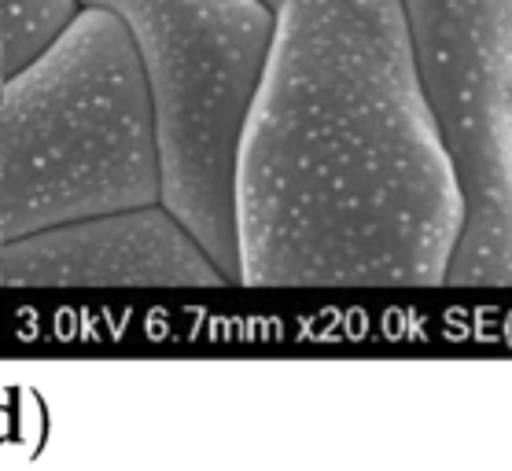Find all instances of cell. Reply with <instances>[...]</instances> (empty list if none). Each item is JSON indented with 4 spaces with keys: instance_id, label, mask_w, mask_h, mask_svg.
Listing matches in <instances>:
<instances>
[{
    "instance_id": "cell-8",
    "label": "cell",
    "mask_w": 512,
    "mask_h": 471,
    "mask_svg": "<svg viewBox=\"0 0 512 471\" xmlns=\"http://www.w3.org/2000/svg\"><path fill=\"white\" fill-rule=\"evenodd\" d=\"M4 96H8V89H4V78H0V107H4Z\"/></svg>"
},
{
    "instance_id": "cell-7",
    "label": "cell",
    "mask_w": 512,
    "mask_h": 471,
    "mask_svg": "<svg viewBox=\"0 0 512 471\" xmlns=\"http://www.w3.org/2000/svg\"><path fill=\"white\" fill-rule=\"evenodd\" d=\"M0 78H8V45H4V37H0Z\"/></svg>"
},
{
    "instance_id": "cell-5",
    "label": "cell",
    "mask_w": 512,
    "mask_h": 471,
    "mask_svg": "<svg viewBox=\"0 0 512 471\" xmlns=\"http://www.w3.org/2000/svg\"><path fill=\"white\" fill-rule=\"evenodd\" d=\"M0 288H233L203 243L163 207L111 210L23 232L0 243Z\"/></svg>"
},
{
    "instance_id": "cell-2",
    "label": "cell",
    "mask_w": 512,
    "mask_h": 471,
    "mask_svg": "<svg viewBox=\"0 0 512 471\" xmlns=\"http://www.w3.org/2000/svg\"><path fill=\"white\" fill-rule=\"evenodd\" d=\"M0 232L159 203L148 78L126 23L78 8L34 59L4 78Z\"/></svg>"
},
{
    "instance_id": "cell-3",
    "label": "cell",
    "mask_w": 512,
    "mask_h": 471,
    "mask_svg": "<svg viewBox=\"0 0 512 471\" xmlns=\"http://www.w3.org/2000/svg\"><path fill=\"white\" fill-rule=\"evenodd\" d=\"M126 23L159 144V203L240 288L236 166L273 45L262 0H78Z\"/></svg>"
},
{
    "instance_id": "cell-1",
    "label": "cell",
    "mask_w": 512,
    "mask_h": 471,
    "mask_svg": "<svg viewBox=\"0 0 512 471\" xmlns=\"http://www.w3.org/2000/svg\"><path fill=\"white\" fill-rule=\"evenodd\" d=\"M273 45L236 166L240 288H443L461 188L402 0H262Z\"/></svg>"
},
{
    "instance_id": "cell-9",
    "label": "cell",
    "mask_w": 512,
    "mask_h": 471,
    "mask_svg": "<svg viewBox=\"0 0 512 471\" xmlns=\"http://www.w3.org/2000/svg\"><path fill=\"white\" fill-rule=\"evenodd\" d=\"M0 243H4V232H0Z\"/></svg>"
},
{
    "instance_id": "cell-4",
    "label": "cell",
    "mask_w": 512,
    "mask_h": 471,
    "mask_svg": "<svg viewBox=\"0 0 512 471\" xmlns=\"http://www.w3.org/2000/svg\"><path fill=\"white\" fill-rule=\"evenodd\" d=\"M402 12L465 207L443 288H512V0H402Z\"/></svg>"
},
{
    "instance_id": "cell-6",
    "label": "cell",
    "mask_w": 512,
    "mask_h": 471,
    "mask_svg": "<svg viewBox=\"0 0 512 471\" xmlns=\"http://www.w3.org/2000/svg\"><path fill=\"white\" fill-rule=\"evenodd\" d=\"M78 12V0H0V26L8 45V74L34 59Z\"/></svg>"
}]
</instances>
